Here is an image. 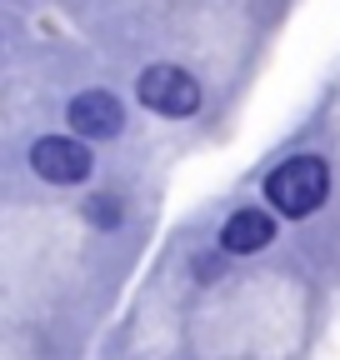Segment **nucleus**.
Wrapping results in <instances>:
<instances>
[{"label":"nucleus","instance_id":"nucleus-5","mask_svg":"<svg viewBox=\"0 0 340 360\" xmlns=\"http://www.w3.org/2000/svg\"><path fill=\"white\" fill-rule=\"evenodd\" d=\"M270 240H275V210H261V205H245V210L225 215V225H221L225 255H261Z\"/></svg>","mask_w":340,"mask_h":360},{"label":"nucleus","instance_id":"nucleus-4","mask_svg":"<svg viewBox=\"0 0 340 360\" xmlns=\"http://www.w3.org/2000/svg\"><path fill=\"white\" fill-rule=\"evenodd\" d=\"M65 120H70L75 135H85V141H115L125 130V105H120V96H110V90H80V96L65 105Z\"/></svg>","mask_w":340,"mask_h":360},{"label":"nucleus","instance_id":"nucleus-6","mask_svg":"<svg viewBox=\"0 0 340 360\" xmlns=\"http://www.w3.org/2000/svg\"><path fill=\"white\" fill-rule=\"evenodd\" d=\"M85 220H91L96 231H115V225L125 220V205L115 195H91V200H85Z\"/></svg>","mask_w":340,"mask_h":360},{"label":"nucleus","instance_id":"nucleus-2","mask_svg":"<svg viewBox=\"0 0 340 360\" xmlns=\"http://www.w3.org/2000/svg\"><path fill=\"white\" fill-rule=\"evenodd\" d=\"M136 96H140V105H145V110H155V115L185 120V115H195V110H200L205 90H200V80H195L185 65H165V60H160V65H145V70H140Z\"/></svg>","mask_w":340,"mask_h":360},{"label":"nucleus","instance_id":"nucleus-3","mask_svg":"<svg viewBox=\"0 0 340 360\" xmlns=\"http://www.w3.org/2000/svg\"><path fill=\"white\" fill-rule=\"evenodd\" d=\"M30 170L51 186H80V180H91L96 155L85 146V135H40L30 146Z\"/></svg>","mask_w":340,"mask_h":360},{"label":"nucleus","instance_id":"nucleus-1","mask_svg":"<svg viewBox=\"0 0 340 360\" xmlns=\"http://www.w3.org/2000/svg\"><path fill=\"white\" fill-rule=\"evenodd\" d=\"M261 191H266V200H270L275 215L306 220V215H315V210L325 205V195H330V165H325L320 155H290V160H280V165L266 175Z\"/></svg>","mask_w":340,"mask_h":360}]
</instances>
